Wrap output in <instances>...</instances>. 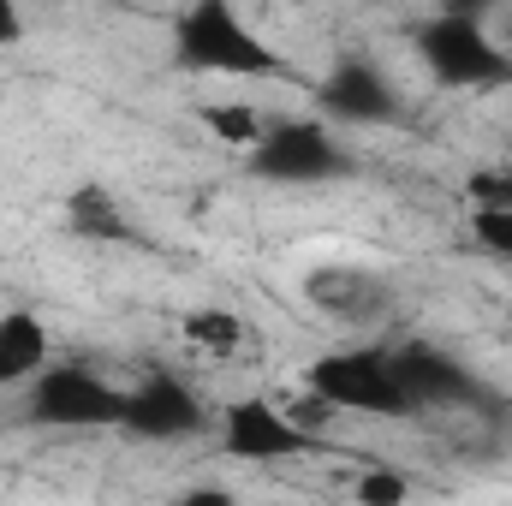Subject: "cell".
I'll use <instances>...</instances> for the list:
<instances>
[{
  "mask_svg": "<svg viewBox=\"0 0 512 506\" xmlns=\"http://www.w3.org/2000/svg\"><path fill=\"white\" fill-rule=\"evenodd\" d=\"M167 506H245L233 489H221V483H191V489H179Z\"/></svg>",
  "mask_w": 512,
  "mask_h": 506,
  "instance_id": "2e32d148",
  "label": "cell"
},
{
  "mask_svg": "<svg viewBox=\"0 0 512 506\" xmlns=\"http://www.w3.org/2000/svg\"><path fill=\"white\" fill-rule=\"evenodd\" d=\"M173 66L197 78H292L286 54L256 36L233 0H191L173 18Z\"/></svg>",
  "mask_w": 512,
  "mask_h": 506,
  "instance_id": "6da1fadb",
  "label": "cell"
},
{
  "mask_svg": "<svg viewBox=\"0 0 512 506\" xmlns=\"http://www.w3.org/2000/svg\"><path fill=\"white\" fill-rule=\"evenodd\" d=\"M197 120H203V131L215 137V143H227V149H245L251 155L256 143L268 137V114L256 108V102H239V96H221V102H203L197 108Z\"/></svg>",
  "mask_w": 512,
  "mask_h": 506,
  "instance_id": "7c38bea8",
  "label": "cell"
},
{
  "mask_svg": "<svg viewBox=\"0 0 512 506\" xmlns=\"http://www.w3.org/2000/svg\"><path fill=\"white\" fill-rule=\"evenodd\" d=\"M411 54L423 60V72L441 90H501V84H512V54L483 24V12H471V6L429 12L411 30Z\"/></svg>",
  "mask_w": 512,
  "mask_h": 506,
  "instance_id": "7a4b0ae2",
  "label": "cell"
},
{
  "mask_svg": "<svg viewBox=\"0 0 512 506\" xmlns=\"http://www.w3.org/2000/svg\"><path fill=\"white\" fill-rule=\"evenodd\" d=\"M471 239L489 256H512V209H471Z\"/></svg>",
  "mask_w": 512,
  "mask_h": 506,
  "instance_id": "9a60e30c",
  "label": "cell"
},
{
  "mask_svg": "<svg viewBox=\"0 0 512 506\" xmlns=\"http://www.w3.org/2000/svg\"><path fill=\"white\" fill-rule=\"evenodd\" d=\"M316 102H322L334 120H346V126H387V120H399L393 84H387L370 60H358V54L334 60V72L316 78Z\"/></svg>",
  "mask_w": 512,
  "mask_h": 506,
  "instance_id": "9c48e42d",
  "label": "cell"
},
{
  "mask_svg": "<svg viewBox=\"0 0 512 506\" xmlns=\"http://www.w3.org/2000/svg\"><path fill=\"white\" fill-rule=\"evenodd\" d=\"M179 334H185V346L203 352V358H239L245 340H251L245 316L227 310V304H197V310H185V316H179Z\"/></svg>",
  "mask_w": 512,
  "mask_h": 506,
  "instance_id": "8fae6325",
  "label": "cell"
},
{
  "mask_svg": "<svg viewBox=\"0 0 512 506\" xmlns=\"http://www.w3.org/2000/svg\"><path fill=\"white\" fill-rule=\"evenodd\" d=\"M215 429H221V453L239 459V465H286V459H304L316 447V435L298 429L292 411L274 405V399H262V393L227 399L221 417H215Z\"/></svg>",
  "mask_w": 512,
  "mask_h": 506,
  "instance_id": "8992f818",
  "label": "cell"
},
{
  "mask_svg": "<svg viewBox=\"0 0 512 506\" xmlns=\"http://www.w3.org/2000/svg\"><path fill=\"white\" fill-rule=\"evenodd\" d=\"M54 364V334L36 310H0V387H30Z\"/></svg>",
  "mask_w": 512,
  "mask_h": 506,
  "instance_id": "30bf717a",
  "label": "cell"
},
{
  "mask_svg": "<svg viewBox=\"0 0 512 506\" xmlns=\"http://www.w3.org/2000/svg\"><path fill=\"white\" fill-rule=\"evenodd\" d=\"M393 370L405 381V393H411V405L417 411H459V405H477L483 399V381L471 376L453 352H441V346H429V340H399L393 346Z\"/></svg>",
  "mask_w": 512,
  "mask_h": 506,
  "instance_id": "ba28073f",
  "label": "cell"
},
{
  "mask_svg": "<svg viewBox=\"0 0 512 506\" xmlns=\"http://www.w3.org/2000/svg\"><path fill=\"white\" fill-rule=\"evenodd\" d=\"M203 429H209V405L191 393V381L143 376V381L126 387V429H120V435L173 447V441H191V435H203Z\"/></svg>",
  "mask_w": 512,
  "mask_h": 506,
  "instance_id": "52a82bcc",
  "label": "cell"
},
{
  "mask_svg": "<svg viewBox=\"0 0 512 506\" xmlns=\"http://www.w3.org/2000/svg\"><path fill=\"white\" fill-rule=\"evenodd\" d=\"M298 381L328 411H352V417H417L405 381L393 370V346H334V352H316Z\"/></svg>",
  "mask_w": 512,
  "mask_h": 506,
  "instance_id": "3957f363",
  "label": "cell"
},
{
  "mask_svg": "<svg viewBox=\"0 0 512 506\" xmlns=\"http://www.w3.org/2000/svg\"><path fill=\"white\" fill-rule=\"evenodd\" d=\"M507 54H512V36H507Z\"/></svg>",
  "mask_w": 512,
  "mask_h": 506,
  "instance_id": "ac0fdd59",
  "label": "cell"
},
{
  "mask_svg": "<svg viewBox=\"0 0 512 506\" xmlns=\"http://www.w3.org/2000/svg\"><path fill=\"white\" fill-rule=\"evenodd\" d=\"M417 501V483L399 471V465H370L352 477V506H411Z\"/></svg>",
  "mask_w": 512,
  "mask_h": 506,
  "instance_id": "5bb4252c",
  "label": "cell"
},
{
  "mask_svg": "<svg viewBox=\"0 0 512 506\" xmlns=\"http://www.w3.org/2000/svg\"><path fill=\"white\" fill-rule=\"evenodd\" d=\"M24 417L36 429H126V387L90 364H48L24 387Z\"/></svg>",
  "mask_w": 512,
  "mask_h": 506,
  "instance_id": "277c9868",
  "label": "cell"
},
{
  "mask_svg": "<svg viewBox=\"0 0 512 506\" xmlns=\"http://www.w3.org/2000/svg\"><path fill=\"white\" fill-rule=\"evenodd\" d=\"M66 221H72L84 239H131V227L120 221V209H114V197H108L102 185H84V191L72 197Z\"/></svg>",
  "mask_w": 512,
  "mask_h": 506,
  "instance_id": "4fadbf2b",
  "label": "cell"
},
{
  "mask_svg": "<svg viewBox=\"0 0 512 506\" xmlns=\"http://www.w3.org/2000/svg\"><path fill=\"white\" fill-rule=\"evenodd\" d=\"M12 42H24V12L12 0H0V48H12Z\"/></svg>",
  "mask_w": 512,
  "mask_h": 506,
  "instance_id": "e0dca14e",
  "label": "cell"
},
{
  "mask_svg": "<svg viewBox=\"0 0 512 506\" xmlns=\"http://www.w3.org/2000/svg\"><path fill=\"white\" fill-rule=\"evenodd\" d=\"M251 173L274 185H328L352 173V149L322 120H274L268 137L251 149Z\"/></svg>",
  "mask_w": 512,
  "mask_h": 506,
  "instance_id": "5b68a950",
  "label": "cell"
}]
</instances>
